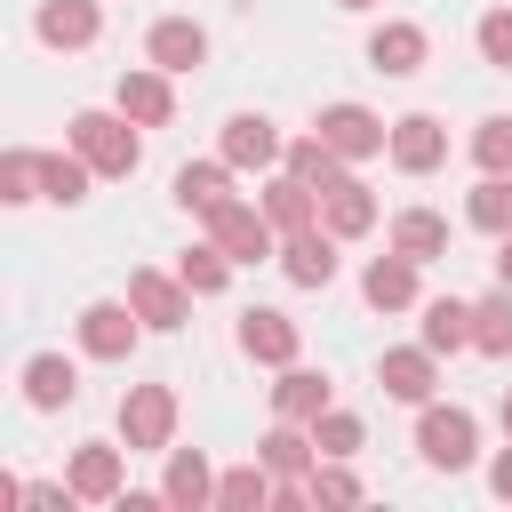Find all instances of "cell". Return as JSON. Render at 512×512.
I'll return each mask as SVG.
<instances>
[{
    "label": "cell",
    "mask_w": 512,
    "mask_h": 512,
    "mask_svg": "<svg viewBox=\"0 0 512 512\" xmlns=\"http://www.w3.org/2000/svg\"><path fill=\"white\" fill-rule=\"evenodd\" d=\"M64 480H72L80 504H120V496H128V472H120V448H112V440H80Z\"/></svg>",
    "instance_id": "ba28073f"
},
{
    "label": "cell",
    "mask_w": 512,
    "mask_h": 512,
    "mask_svg": "<svg viewBox=\"0 0 512 512\" xmlns=\"http://www.w3.org/2000/svg\"><path fill=\"white\" fill-rule=\"evenodd\" d=\"M144 56H152L160 72H200V64H208V32H200L192 16H160L152 40H144Z\"/></svg>",
    "instance_id": "5bb4252c"
},
{
    "label": "cell",
    "mask_w": 512,
    "mask_h": 512,
    "mask_svg": "<svg viewBox=\"0 0 512 512\" xmlns=\"http://www.w3.org/2000/svg\"><path fill=\"white\" fill-rule=\"evenodd\" d=\"M176 280H184L192 296H224V280H232V256H224L216 240H200V248H184V256H176Z\"/></svg>",
    "instance_id": "f546056e"
},
{
    "label": "cell",
    "mask_w": 512,
    "mask_h": 512,
    "mask_svg": "<svg viewBox=\"0 0 512 512\" xmlns=\"http://www.w3.org/2000/svg\"><path fill=\"white\" fill-rule=\"evenodd\" d=\"M504 440H512V392H504Z\"/></svg>",
    "instance_id": "60d3db41"
},
{
    "label": "cell",
    "mask_w": 512,
    "mask_h": 512,
    "mask_svg": "<svg viewBox=\"0 0 512 512\" xmlns=\"http://www.w3.org/2000/svg\"><path fill=\"white\" fill-rule=\"evenodd\" d=\"M88 160L80 152H40V200H56V208H80L88 200Z\"/></svg>",
    "instance_id": "4316f807"
},
{
    "label": "cell",
    "mask_w": 512,
    "mask_h": 512,
    "mask_svg": "<svg viewBox=\"0 0 512 512\" xmlns=\"http://www.w3.org/2000/svg\"><path fill=\"white\" fill-rule=\"evenodd\" d=\"M296 344H304V336H296V320H288V312H264V304H256V312H240V352H248V360L288 368V360H296Z\"/></svg>",
    "instance_id": "ac0fdd59"
},
{
    "label": "cell",
    "mask_w": 512,
    "mask_h": 512,
    "mask_svg": "<svg viewBox=\"0 0 512 512\" xmlns=\"http://www.w3.org/2000/svg\"><path fill=\"white\" fill-rule=\"evenodd\" d=\"M160 496H168L176 512H200V504H216V472H208V456H200V448H168Z\"/></svg>",
    "instance_id": "ffe728a7"
},
{
    "label": "cell",
    "mask_w": 512,
    "mask_h": 512,
    "mask_svg": "<svg viewBox=\"0 0 512 512\" xmlns=\"http://www.w3.org/2000/svg\"><path fill=\"white\" fill-rule=\"evenodd\" d=\"M312 440H320V456H352L360 448V416L352 408H328V416H312Z\"/></svg>",
    "instance_id": "e575fe53"
},
{
    "label": "cell",
    "mask_w": 512,
    "mask_h": 512,
    "mask_svg": "<svg viewBox=\"0 0 512 512\" xmlns=\"http://www.w3.org/2000/svg\"><path fill=\"white\" fill-rule=\"evenodd\" d=\"M264 216H272L280 232H312V224H320V192H312L304 176H272V184H264Z\"/></svg>",
    "instance_id": "603a6c76"
},
{
    "label": "cell",
    "mask_w": 512,
    "mask_h": 512,
    "mask_svg": "<svg viewBox=\"0 0 512 512\" xmlns=\"http://www.w3.org/2000/svg\"><path fill=\"white\" fill-rule=\"evenodd\" d=\"M360 296H368L376 312H408V304H416V256H400V248L376 256V264L360 272Z\"/></svg>",
    "instance_id": "44dd1931"
},
{
    "label": "cell",
    "mask_w": 512,
    "mask_h": 512,
    "mask_svg": "<svg viewBox=\"0 0 512 512\" xmlns=\"http://www.w3.org/2000/svg\"><path fill=\"white\" fill-rule=\"evenodd\" d=\"M264 504H272V464L264 456L216 480V512H264Z\"/></svg>",
    "instance_id": "f1b7e54d"
},
{
    "label": "cell",
    "mask_w": 512,
    "mask_h": 512,
    "mask_svg": "<svg viewBox=\"0 0 512 512\" xmlns=\"http://www.w3.org/2000/svg\"><path fill=\"white\" fill-rule=\"evenodd\" d=\"M344 160H376V152H392V128L368 112V104H320V120H312Z\"/></svg>",
    "instance_id": "5b68a950"
},
{
    "label": "cell",
    "mask_w": 512,
    "mask_h": 512,
    "mask_svg": "<svg viewBox=\"0 0 512 512\" xmlns=\"http://www.w3.org/2000/svg\"><path fill=\"white\" fill-rule=\"evenodd\" d=\"M336 8H352V16H360V8H376V0H336Z\"/></svg>",
    "instance_id": "ab89813d"
},
{
    "label": "cell",
    "mask_w": 512,
    "mask_h": 512,
    "mask_svg": "<svg viewBox=\"0 0 512 512\" xmlns=\"http://www.w3.org/2000/svg\"><path fill=\"white\" fill-rule=\"evenodd\" d=\"M280 272L296 280V288H328L336 280V232H280Z\"/></svg>",
    "instance_id": "4fadbf2b"
},
{
    "label": "cell",
    "mask_w": 512,
    "mask_h": 512,
    "mask_svg": "<svg viewBox=\"0 0 512 512\" xmlns=\"http://www.w3.org/2000/svg\"><path fill=\"white\" fill-rule=\"evenodd\" d=\"M464 216H472L480 232H496V240H504V232H512V176H480V184H472V200H464Z\"/></svg>",
    "instance_id": "d6a6232c"
},
{
    "label": "cell",
    "mask_w": 512,
    "mask_h": 512,
    "mask_svg": "<svg viewBox=\"0 0 512 512\" xmlns=\"http://www.w3.org/2000/svg\"><path fill=\"white\" fill-rule=\"evenodd\" d=\"M112 104H120L136 128H160V120L176 112V88H168V72H160V64H128V72L112 80Z\"/></svg>",
    "instance_id": "9c48e42d"
},
{
    "label": "cell",
    "mask_w": 512,
    "mask_h": 512,
    "mask_svg": "<svg viewBox=\"0 0 512 512\" xmlns=\"http://www.w3.org/2000/svg\"><path fill=\"white\" fill-rule=\"evenodd\" d=\"M208 240H216L232 264H264V256H280V224H272L264 208H248V200L216 208V216H208Z\"/></svg>",
    "instance_id": "3957f363"
},
{
    "label": "cell",
    "mask_w": 512,
    "mask_h": 512,
    "mask_svg": "<svg viewBox=\"0 0 512 512\" xmlns=\"http://www.w3.org/2000/svg\"><path fill=\"white\" fill-rule=\"evenodd\" d=\"M472 352L512 360V288H496V296H480V304H472Z\"/></svg>",
    "instance_id": "83f0119b"
},
{
    "label": "cell",
    "mask_w": 512,
    "mask_h": 512,
    "mask_svg": "<svg viewBox=\"0 0 512 512\" xmlns=\"http://www.w3.org/2000/svg\"><path fill=\"white\" fill-rule=\"evenodd\" d=\"M0 200H8V208L40 200V152H8V160H0Z\"/></svg>",
    "instance_id": "836d02e7"
},
{
    "label": "cell",
    "mask_w": 512,
    "mask_h": 512,
    "mask_svg": "<svg viewBox=\"0 0 512 512\" xmlns=\"http://www.w3.org/2000/svg\"><path fill=\"white\" fill-rule=\"evenodd\" d=\"M72 152L96 168V176H136V160H144V136H136V120L112 104V112H72Z\"/></svg>",
    "instance_id": "6da1fadb"
},
{
    "label": "cell",
    "mask_w": 512,
    "mask_h": 512,
    "mask_svg": "<svg viewBox=\"0 0 512 512\" xmlns=\"http://www.w3.org/2000/svg\"><path fill=\"white\" fill-rule=\"evenodd\" d=\"M488 488H496V496H504V504H512V448H504V456H496V464H488Z\"/></svg>",
    "instance_id": "74e56055"
},
{
    "label": "cell",
    "mask_w": 512,
    "mask_h": 512,
    "mask_svg": "<svg viewBox=\"0 0 512 512\" xmlns=\"http://www.w3.org/2000/svg\"><path fill=\"white\" fill-rule=\"evenodd\" d=\"M424 344H432V352H464V344H472V304L432 296V304H424Z\"/></svg>",
    "instance_id": "4dcf8cb0"
},
{
    "label": "cell",
    "mask_w": 512,
    "mask_h": 512,
    "mask_svg": "<svg viewBox=\"0 0 512 512\" xmlns=\"http://www.w3.org/2000/svg\"><path fill=\"white\" fill-rule=\"evenodd\" d=\"M24 400H32V408H72V400H80L72 360H64V352H32V360H24Z\"/></svg>",
    "instance_id": "7402d4cb"
},
{
    "label": "cell",
    "mask_w": 512,
    "mask_h": 512,
    "mask_svg": "<svg viewBox=\"0 0 512 512\" xmlns=\"http://www.w3.org/2000/svg\"><path fill=\"white\" fill-rule=\"evenodd\" d=\"M128 304H136V320L160 328V336L192 320V288H184L176 272H128Z\"/></svg>",
    "instance_id": "8992f818"
},
{
    "label": "cell",
    "mask_w": 512,
    "mask_h": 512,
    "mask_svg": "<svg viewBox=\"0 0 512 512\" xmlns=\"http://www.w3.org/2000/svg\"><path fill=\"white\" fill-rule=\"evenodd\" d=\"M120 440L128 448H168L176 440V392L168 384H128L120 392Z\"/></svg>",
    "instance_id": "277c9868"
},
{
    "label": "cell",
    "mask_w": 512,
    "mask_h": 512,
    "mask_svg": "<svg viewBox=\"0 0 512 512\" xmlns=\"http://www.w3.org/2000/svg\"><path fill=\"white\" fill-rule=\"evenodd\" d=\"M32 32H40L48 48H88V40L104 32V8H96V0H40Z\"/></svg>",
    "instance_id": "d6986e66"
},
{
    "label": "cell",
    "mask_w": 512,
    "mask_h": 512,
    "mask_svg": "<svg viewBox=\"0 0 512 512\" xmlns=\"http://www.w3.org/2000/svg\"><path fill=\"white\" fill-rule=\"evenodd\" d=\"M392 248L416 256V264H440V256H448V216H432V208H400V216H392Z\"/></svg>",
    "instance_id": "cb8c5ba5"
},
{
    "label": "cell",
    "mask_w": 512,
    "mask_h": 512,
    "mask_svg": "<svg viewBox=\"0 0 512 512\" xmlns=\"http://www.w3.org/2000/svg\"><path fill=\"white\" fill-rule=\"evenodd\" d=\"M136 336H144L136 304H112V296H104V304H88V312H80V352H88V360H128V352H136Z\"/></svg>",
    "instance_id": "52a82bcc"
},
{
    "label": "cell",
    "mask_w": 512,
    "mask_h": 512,
    "mask_svg": "<svg viewBox=\"0 0 512 512\" xmlns=\"http://www.w3.org/2000/svg\"><path fill=\"white\" fill-rule=\"evenodd\" d=\"M176 208H192V216L232 208V160H224V152H216V160H184V168H176Z\"/></svg>",
    "instance_id": "2e32d148"
},
{
    "label": "cell",
    "mask_w": 512,
    "mask_h": 512,
    "mask_svg": "<svg viewBox=\"0 0 512 512\" xmlns=\"http://www.w3.org/2000/svg\"><path fill=\"white\" fill-rule=\"evenodd\" d=\"M496 288H512V232L496 240Z\"/></svg>",
    "instance_id": "f35d334b"
},
{
    "label": "cell",
    "mask_w": 512,
    "mask_h": 512,
    "mask_svg": "<svg viewBox=\"0 0 512 512\" xmlns=\"http://www.w3.org/2000/svg\"><path fill=\"white\" fill-rule=\"evenodd\" d=\"M440 160H448V128H440L432 112L392 120V168H400V176H432Z\"/></svg>",
    "instance_id": "30bf717a"
},
{
    "label": "cell",
    "mask_w": 512,
    "mask_h": 512,
    "mask_svg": "<svg viewBox=\"0 0 512 512\" xmlns=\"http://www.w3.org/2000/svg\"><path fill=\"white\" fill-rule=\"evenodd\" d=\"M312 504H360V480L344 472V456H320L312 464Z\"/></svg>",
    "instance_id": "d590c367"
},
{
    "label": "cell",
    "mask_w": 512,
    "mask_h": 512,
    "mask_svg": "<svg viewBox=\"0 0 512 512\" xmlns=\"http://www.w3.org/2000/svg\"><path fill=\"white\" fill-rule=\"evenodd\" d=\"M280 160H288V176H304L312 192H328V184L344 176V152H336L320 128H312V136H288V152H280Z\"/></svg>",
    "instance_id": "484cf974"
},
{
    "label": "cell",
    "mask_w": 512,
    "mask_h": 512,
    "mask_svg": "<svg viewBox=\"0 0 512 512\" xmlns=\"http://www.w3.org/2000/svg\"><path fill=\"white\" fill-rule=\"evenodd\" d=\"M272 408L288 416V424H312V416H328V376H312V368H280V384H272Z\"/></svg>",
    "instance_id": "d4e9b609"
},
{
    "label": "cell",
    "mask_w": 512,
    "mask_h": 512,
    "mask_svg": "<svg viewBox=\"0 0 512 512\" xmlns=\"http://www.w3.org/2000/svg\"><path fill=\"white\" fill-rule=\"evenodd\" d=\"M424 48H432V40H424V24H400V16L368 32V64H376L384 80H408V72H424Z\"/></svg>",
    "instance_id": "9a60e30c"
},
{
    "label": "cell",
    "mask_w": 512,
    "mask_h": 512,
    "mask_svg": "<svg viewBox=\"0 0 512 512\" xmlns=\"http://www.w3.org/2000/svg\"><path fill=\"white\" fill-rule=\"evenodd\" d=\"M216 152H224L232 168H272V160L288 152V136H280V128L264 120V112H232V120H224V144H216Z\"/></svg>",
    "instance_id": "7c38bea8"
},
{
    "label": "cell",
    "mask_w": 512,
    "mask_h": 512,
    "mask_svg": "<svg viewBox=\"0 0 512 512\" xmlns=\"http://www.w3.org/2000/svg\"><path fill=\"white\" fill-rule=\"evenodd\" d=\"M416 456H424L432 472H464V464L480 456L472 408H432V400H424V416H416Z\"/></svg>",
    "instance_id": "7a4b0ae2"
},
{
    "label": "cell",
    "mask_w": 512,
    "mask_h": 512,
    "mask_svg": "<svg viewBox=\"0 0 512 512\" xmlns=\"http://www.w3.org/2000/svg\"><path fill=\"white\" fill-rule=\"evenodd\" d=\"M432 360H440L432 344H400V352H384V360H376V384H384L392 400L424 408V400H432V384H440V368H432Z\"/></svg>",
    "instance_id": "8fae6325"
},
{
    "label": "cell",
    "mask_w": 512,
    "mask_h": 512,
    "mask_svg": "<svg viewBox=\"0 0 512 512\" xmlns=\"http://www.w3.org/2000/svg\"><path fill=\"white\" fill-rule=\"evenodd\" d=\"M472 168L480 176H512V112H488L472 128Z\"/></svg>",
    "instance_id": "1f68e13d"
},
{
    "label": "cell",
    "mask_w": 512,
    "mask_h": 512,
    "mask_svg": "<svg viewBox=\"0 0 512 512\" xmlns=\"http://www.w3.org/2000/svg\"><path fill=\"white\" fill-rule=\"evenodd\" d=\"M320 216H328V232H336V240H360V232H376V192L344 168V176L320 192Z\"/></svg>",
    "instance_id": "e0dca14e"
},
{
    "label": "cell",
    "mask_w": 512,
    "mask_h": 512,
    "mask_svg": "<svg viewBox=\"0 0 512 512\" xmlns=\"http://www.w3.org/2000/svg\"><path fill=\"white\" fill-rule=\"evenodd\" d=\"M472 40H480V56H488V64H496V72H512V8H488V16H480V32H472Z\"/></svg>",
    "instance_id": "8d00e7d4"
}]
</instances>
